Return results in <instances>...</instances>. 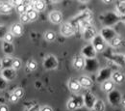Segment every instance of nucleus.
I'll list each match as a JSON object with an SVG mask.
<instances>
[{"label":"nucleus","mask_w":125,"mask_h":111,"mask_svg":"<svg viewBox=\"0 0 125 111\" xmlns=\"http://www.w3.org/2000/svg\"><path fill=\"white\" fill-rule=\"evenodd\" d=\"M60 33L63 37H70L74 34V27L69 22H63L61 25Z\"/></svg>","instance_id":"1"},{"label":"nucleus","mask_w":125,"mask_h":111,"mask_svg":"<svg viewBox=\"0 0 125 111\" xmlns=\"http://www.w3.org/2000/svg\"><path fill=\"white\" fill-rule=\"evenodd\" d=\"M49 20L54 23V24H60L62 22V14L60 11H52L49 16H48Z\"/></svg>","instance_id":"2"},{"label":"nucleus","mask_w":125,"mask_h":111,"mask_svg":"<svg viewBox=\"0 0 125 111\" xmlns=\"http://www.w3.org/2000/svg\"><path fill=\"white\" fill-rule=\"evenodd\" d=\"M78 81H79V83H80V85H81V87H84V88H86V89H90V88L93 87V85H94L93 80L91 79L89 76H87V75H82V76H80L78 78Z\"/></svg>","instance_id":"3"},{"label":"nucleus","mask_w":125,"mask_h":111,"mask_svg":"<svg viewBox=\"0 0 125 111\" xmlns=\"http://www.w3.org/2000/svg\"><path fill=\"white\" fill-rule=\"evenodd\" d=\"M112 81L115 84H122L125 80V75L124 74H122L121 72H114L112 74Z\"/></svg>","instance_id":"4"},{"label":"nucleus","mask_w":125,"mask_h":111,"mask_svg":"<svg viewBox=\"0 0 125 111\" xmlns=\"http://www.w3.org/2000/svg\"><path fill=\"white\" fill-rule=\"evenodd\" d=\"M11 33L16 36V37H20L22 34H23V28H22V25L20 23H14L12 26H11Z\"/></svg>","instance_id":"5"},{"label":"nucleus","mask_w":125,"mask_h":111,"mask_svg":"<svg viewBox=\"0 0 125 111\" xmlns=\"http://www.w3.org/2000/svg\"><path fill=\"white\" fill-rule=\"evenodd\" d=\"M114 87H115V83L112 81V80H105L102 85H101V89L103 92L105 93H110L114 90Z\"/></svg>","instance_id":"6"},{"label":"nucleus","mask_w":125,"mask_h":111,"mask_svg":"<svg viewBox=\"0 0 125 111\" xmlns=\"http://www.w3.org/2000/svg\"><path fill=\"white\" fill-rule=\"evenodd\" d=\"M68 88L73 93H78L81 90V85L79 83L78 79H71L68 83Z\"/></svg>","instance_id":"7"},{"label":"nucleus","mask_w":125,"mask_h":111,"mask_svg":"<svg viewBox=\"0 0 125 111\" xmlns=\"http://www.w3.org/2000/svg\"><path fill=\"white\" fill-rule=\"evenodd\" d=\"M84 59L81 57V56H77V57H75V59L73 60V68L75 69V70H77V71H80V70H82L83 68H84Z\"/></svg>","instance_id":"8"},{"label":"nucleus","mask_w":125,"mask_h":111,"mask_svg":"<svg viewBox=\"0 0 125 111\" xmlns=\"http://www.w3.org/2000/svg\"><path fill=\"white\" fill-rule=\"evenodd\" d=\"M33 8L35 11H37L38 13L39 12H43L45 10V3L43 1H41V0H37V1H34L33 2Z\"/></svg>","instance_id":"9"},{"label":"nucleus","mask_w":125,"mask_h":111,"mask_svg":"<svg viewBox=\"0 0 125 111\" xmlns=\"http://www.w3.org/2000/svg\"><path fill=\"white\" fill-rule=\"evenodd\" d=\"M94 111H105V103L101 99H97L94 104Z\"/></svg>","instance_id":"10"},{"label":"nucleus","mask_w":125,"mask_h":111,"mask_svg":"<svg viewBox=\"0 0 125 111\" xmlns=\"http://www.w3.org/2000/svg\"><path fill=\"white\" fill-rule=\"evenodd\" d=\"M110 45L113 48H119L122 45V40L119 37H115L110 41Z\"/></svg>","instance_id":"11"},{"label":"nucleus","mask_w":125,"mask_h":111,"mask_svg":"<svg viewBox=\"0 0 125 111\" xmlns=\"http://www.w3.org/2000/svg\"><path fill=\"white\" fill-rule=\"evenodd\" d=\"M13 10V6L10 4V3H7V4H3L1 10H0V13L1 14H10Z\"/></svg>","instance_id":"12"},{"label":"nucleus","mask_w":125,"mask_h":111,"mask_svg":"<svg viewBox=\"0 0 125 111\" xmlns=\"http://www.w3.org/2000/svg\"><path fill=\"white\" fill-rule=\"evenodd\" d=\"M44 38L47 42H53L55 39H56V33L51 30L49 31H46L44 33Z\"/></svg>","instance_id":"13"},{"label":"nucleus","mask_w":125,"mask_h":111,"mask_svg":"<svg viewBox=\"0 0 125 111\" xmlns=\"http://www.w3.org/2000/svg\"><path fill=\"white\" fill-rule=\"evenodd\" d=\"M26 7H27V5H25L23 2H21L20 4H18L16 7V12H17L19 15H23V14L26 13Z\"/></svg>","instance_id":"14"},{"label":"nucleus","mask_w":125,"mask_h":111,"mask_svg":"<svg viewBox=\"0 0 125 111\" xmlns=\"http://www.w3.org/2000/svg\"><path fill=\"white\" fill-rule=\"evenodd\" d=\"M26 67H27V69L29 70V71H36L37 70V67H38V65H37V62L35 61V60H33V59H30L28 62H27V65H26Z\"/></svg>","instance_id":"15"},{"label":"nucleus","mask_w":125,"mask_h":111,"mask_svg":"<svg viewBox=\"0 0 125 111\" xmlns=\"http://www.w3.org/2000/svg\"><path fill=\"white\" fill-rule=\"evenodd\" d=\"M21 60L19 59V58H15V59H13V61H12V68L14 69V70H19L20 68H21Z\"/></svg>","instance_id":"16"},{"label":"nucleus","mask_w":125,"mask_h":111,"mask_svg":"<svg viewBox=\"0 0 125 111\" xmlns=\"http://www.w3.org/2000/svg\"><path fill=\"white\" fill-rule=\"evenodd\" d=\"M77 102L75 101V99H69L68 101H67V103H66V107H67V109H69V110H74V109H76L77 108Z\"/></svg>","instance_id":"17"},{"label":"nucleus","mask_w":125,"mask_h":111,"mask_svg":"<svg viewBox=\"0 0 125 111\" xmlns=\"http://www.w3.org/2000/svg\"><path fill=\"white\" fill-rule=\"evenodd\" d=\"M4 41L6 42V43H8V44H12L13 42H14V39H15V36L11 33V32H7L6 33V35L4 36Z\"/></svg>","instance_id":"18"},{"label":"nucleus","mask_w":125,"mask_h":111,"mask_svg":"<svg viewBox=\"0 0 125 111\" xmlns=\"http://www.w3.org/2000/svg\"><path fill=\"white\" fill-rule=\"evenodd\" d=\"M19 20H20V22H21V23H23V24L28 23V22L30 21L29 16H28V15H27L26 13H25V14H23V15H20V16H19Z\"/></svg>","instance_id":"19"},{"label":"nucleus","mask_w":125,"mask_h":111,"mask_svg":"<svg viewBox=\"0 0 125 111\" xmlns=\"http://www.w3.org/2000/svg\"><path fill=\"white\" fill-rule=\"evenodd\" d=\"M14 94L18 98V99H21L23 95H24V90L22 88H16V90L14 91Z\"/></svg>","instance_id":"20"},{"label":"nucleus","mask_w":125,"mask_h":111,"mask_svg":"<svg viewBox=\"0 0 125 111\" xmlns=\"http://www.w3.org/2000/svg\"><path fill=\"white\" fill-rule=\"evenodd\" d=\"M9 99H10V101H11L12 103H16V102L18 101V99H18V98H17V97H16V96L14 94V93H13L12 95L10 96Z\"/></svg>","instance_id":"21"},{"label":"nucleus","mask_w":125,"mask_h":111,"mask_svg":"<svg viewBox=\"0 0 125 111\" xmlns=\"http://www.w3.org/2000/svg\"><path fill=\"white\" fill-rule=\"evenodd\" d=\"M40 111H53V109L49 105H43V106L41 107V110Z\"/></svg>","instance_id":"22"},{"label":"nucleus","mask_w":125,"mask_h":111,"mask_svg":"<svg viewBox=\"0 0 125 111\" xmlns=\"http://www.w3.org/2000/svg\"><path fill=\"white\" fill-rule=\"evenodd\" d=\"M0 111H9L8 105H6V104H4V103H1V104H0Z\"/></svg>","instance_id":"23"},{"label":"nucleus","mask_w":125,"mask_h":111,"mask_svg":"<svg viewBox=\"0 0 125 111\" xmlns=\"http://www.w3.org/2000/svg\"><path fill=\"white\" fill-rule=\"evenodd\" d=\"M2 6H3V2H1V1H0V10H1V8H2Z\"/></svg>","instance_id":"24"},{"label":"nucleus","mask_w":125,"mask_h":111,"mask_svg":"<svg viewBox=\"0 0 125 111\" xmlns=\"http://www.w3.org/2000/svg\"><path fill=\"white\" fill-rule=\"evenodd\" d=\"M2 68H3V66H2V62L0 61V71H1V69H2Z\"/></svg>","instance_id":"25"},{"label":"nucleus","mask_w":125,"mask_h":111,"mask_svg":"<svg viewBox=\"0 0 125 111\" xmlns=\"http://www.w3.org/2000/svg\"><path fill=\"white\" fill-rule=\"evenodd\" d=\"M103 2H104V3H110L111 1H110V0H108V1H103Z\"/></svg>","instance_id":"26"},{"label":"nucleus","mask_w":125,"mask_h":111,"mask_svg":"<svg viewBox=\"0 0 125 111\" xmlns=\"http://www.w3.org/2000/svg\"><path fill=\"white\" fill-rule=\"evenodd\" d=\"M123 59H124V62H125V54H124V57H123Z\"/></svg>","instance_id":"27"},{"label":"nucleus","mask_w":125,"mask_h":111,"mask_svg":"<svg viewBox=\"0 0 125 111\" xmlns=\"http://www.w3.org/2000/svg\"><path fill=\"white\" fill-rule=\"evenodd\" d=\"M124 22H125V18H124Z\"/></svg>","instance_id":"28"}]
</instances>
